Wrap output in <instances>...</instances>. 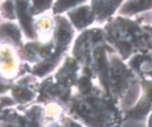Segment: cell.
<instances>
[{"instance_id": "obj_1", "label": "cell", "mask_w": 152, "mask_h": 127, "mask_svg": "<svg viewBox=\"0 0 152 127\" xmlns=\"http://www.w3.org/2000/svg\"><path fill=\"white\" fill-rule=\"evenodd\" d=\"M12 96L14 101L20 103H26L34 99L35 93L22 86H16L12 91Z\"/></svg>"}, {"instance_id": "obj_2", "label": "cell", "mask_w": 152, "mask_h": 127, "mask_svg": "<svg viewBox=\"0 0 152 127\" xmlns=\"http://www.w3.org/2000/svg\"><path fill=\"white\" fill-rule=\"evenodd\" d=\"M4 31L7 35L11 36H12L13 39H15V40H18V39L20 38V36L18 28H17L16 27H14L13 25L7 24V25L4 28Z\"/></svg>"}, {"instance_id": "obj_3", "label": "cell", "mask_w": 152, "mask_h": 127, "mask_svg": "<svg viewBox=\"0 0 152 127\" xmlns=\"http://www.w3.org/2000/svg\"><path fill=\"white\" fill-rule=\"evenodd\" d=\"M77 0H61L60 1V7H68L70 4H74L75 2H77Z\"/></svg>"}, {"instance_id": "obj_4", "label": "cell", "mask_w": 152, "mask_h": 127, "mask_svg": "<svg viewBox=\"0 0 152 127\" xmlns=\"http://www.w3.org/2000/svg\"><path fill=\"white\" fill-rule=\"evenodd\" d=\"M12 9H13V6H12V2H11V1L6 2V4H5V10H6L8 12H12Z\"/></svg>"}, {"instance_id": "obj_5", "label": "cell", "mask_w": 152, "mask_h": 127, "mask_svg": "<svg viewBox=\"0 0 152 127\" xmlns=\"http://www.w3.org/2000/svg\"><path fill=\"white\" fill-rule=\"evenodd\" d=\"M35 3L38 5H41V4H45L48 2V0H34Z\"/></svg>"}]
</instances>
